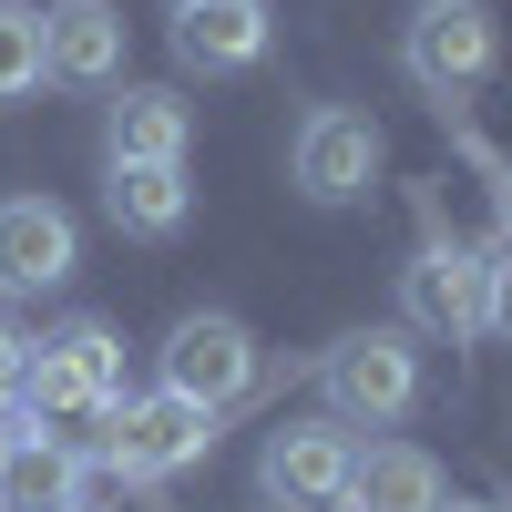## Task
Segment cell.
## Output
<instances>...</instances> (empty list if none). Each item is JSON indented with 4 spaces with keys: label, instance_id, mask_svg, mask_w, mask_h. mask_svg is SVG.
Instances as JSON below:
<instances>
[{
    "label": "cell",
    "instance_id": "obj_1",
    "mask_svg": "<svg viewBox=\"0 0 512 512\" xmlns=\"http://www.w3.org/2000/svg\"><path fill=\"white\" fill-rule=\"evenodd\" d=\"M410 216H420V236H410V267H400V328L472 349V338H482V246L441 216L431 185L410 195Z\"/></svg>",
    "mask_w": 512,
    "mask_h": 512
},
{
    "label": "cell",
    "instance_id": "obj_2",
    "mask_svg": "<svg viewBox=\"0 0 512 512\" xmlns=\"http://www.w3.org/2000/svg\"><path fill=\"white\" fill-rule=\"evenodd\" d=\"M123 400V338L113 318H62L52 338H31V369H21V420L31 431H62L72 420H103Z\"/></svg>",
    "mask_w": 512,
    "mask_h": 512
},
{
    "label": "cell",
    "instance_id": "obj_3",
    "mask_svg": "<svg viewBox=\"0 0 512 512\" xmlns=\"http://www.w3.org/2000/svg\"><path fill=\"white\" fill-rule=\"evenodd\" d=\"M256 379H267V359H256V328L226 318V308H185L175 328H164V349H154V390H175L195 410H236L256 400Z\"/></svg>",
    "mask_w": 512,
    "mask_h": 512
},
{
    "label": "cell",
    "instance_id": "obj_4",
    "mask_svg": "<svg viewBox=\"0 0 512 512\" xmlns=\"http://www.w3.org/2000/svg\"><path fill=\"white\" fill-rule=\"evenodd\" d=\"M318 390H328V420H369V431H390V420L420 410V338L410 328H349L318 359Z\"/></svg>",
    "mask_w": 512,
    "mask_h": 512
},
{
    "label": "cell",
    "instance_id": "obj_5",
    "mask_svg": "<svg viewBox=\"0 0 512 512\" xmlns=\"http://www.w3.org/2000/svg\"><path fill=\"white\" fill-rule=\"evenodd\" d=\"M379 164H390V134H379V113L359 103H308L287 134V185L308 205H359L379 185Z\"/></svg>",
    "mask_w": 512,
    "mask_h": 512
},
{
    "label": "cell",
    "instance_id": "obj_6",
    "mask_svg": "<svg viewBox=\"0 0 512 512\" xmlns=\"http://www.w3.org/2000/svg\"><path fill=\"white\" fill-rule=\"evenodd\" d=\"M492 62H502L492 0H420V11L400 21V72H410L431 103H461L472 82H492Z\"/></svg>",
    "mask_w": 512,
    "mask_h": 512
},
{
    "label": "cell",
    "instance_id": "obj_7",
    "mask_svg": "<svg viewBox=\"0 0 512 512\" xmlns=\"http://www.w3.org/2000/svg\"><path fill=\"white\" fill-rule=\"evenodd\" d=\"M349 420H287L256 451V482H267L277 512H338V482H349Z\"/></svg>",
    "mask_w": 512,
    "mask_h": 512
},
{
    "label": "cell",
    "instance_id": "obj_8",
    "mask_svg": "<svg viewBox=\"0 0 512 512\" xmlns=\"http://www.w3.org/2000/svg\"><path fill=\"white\" fill-rule=\"evenodd\" d=\"M82 267V226L52 195H11L0 205V297H52Z\"/></svg>",
    "mask_w": 512,
    "mask_h": 512
},
{
    "label": "cell",
    "instance_id": "obj_9",
    "mask_svg": "<svg viewBox=\"0 0 512 512\" xmlns=\"http://www.w3.org/2000/svg\"><path fill=\"white\" fill-rule=\"evenodd\" d=\"M123 52H134V31L113 0H41V82L103 93V82H123Z\"/></svg>",
    "mask_w": 512,
    "mask_h": 512
},
{
    "label": "cell",
    "instance_id": "obj_10",
    "mask_svg": "<svg viewBox=\"0 0 512 512\" xmlns=\"http://www.w3.org/2000/svg\"><path fill=\"white\" fill-rule=\"evenodd\" d=\"M277 41L267 0H175V62L185 72H256Z\"/></svg>",
    "mask_w": 512,
    "mask_h": 512
},
{
    "label": "cell",
    "instance_id": "obj_11",
    "mask_svg": "<svg viewBox=\"0 0 512 512\" xmlns=\"http://www.w3.org/2000/svg\"><path fill=\"white\" fill-rule=\"evenodd\" d=\"M451 482L420 441H369L349 451V482H338V512H441Z\"/></svg>",
    "mask_w": 512,
    "mask_h": 512
},
{
    "label": "cell",
    "instance_id": "obj_12",
    "mask_svg": "<svg viewBox=\"0 0 512 512\" xmlns=\"http://www.w3.org/2000/svg\"><path fill=\"white\" fill-rule=\"evenodd\" d=\"M185 144H195L185 93H164V82H123V103L103 113V164H185Z\"/></svg>",
    "mask_w": 512,
    "mask_h": 512
},
{
    "label": "cell",
    "instance_id": "obj_13",
    "mask_svg": "<svg viewBox=\"0 0 512 512\" xmlns=\"http://www.w3.org/2000/svg\"><path fill=\"white\" fill-rule=\"evenodd\" d=\"M103 216H113L123 236H144V246L185 236V216H195L185 164H113V175H103Z\"/></svg>",
    "mask_w": 512,
    "mask_h": 512
},
{
    "label": "cell",
    "instance_id": "obj_14",
    "mask_svg": "<svg viewBox=\"0 0 512 512\" xmlns=\"http://www.w3.org/2000/svg\"><path fill=\"white\" fill-rule=\"evenodd\" d=\"M62 502H82V441L21 431L0 451V512H62Z\"/></svg>",
    "mask_w": 512,
    "mask_h": 512
},
{
    "label": "cell",
    "instance_id": "obj_15",
    "mask_svg": "<svg viewBox=\"0 0 512 512\" xmlns=\"http://www.w3.org/2000/svg\"><path fill=\"white\" fill-rule=\"evenodd\" d=\"M41 93V11L31 0H0V103Z\"/></svg>",
    "mask_w": 512,
    "mask_h": 512
},
{
    "label": "cell",
    "instance_id": "obj_16",
    "mask_svg": "<svg viewBox=\"0 0 512 512\" xmlns=\"http://www.w3.org/2000/svg\"><path fill=\"white\" fill-rule=\"evenodd\" d=\"M431 113L451 123V134H461V144H472V164H482V175H492V216H502V236H512V154H502V144H482V134H472V123H461V103H431Z\"/></svg>",
    "mask_w": 512,
    "mask_h": 512
},
{
    "label": "cell",
    "instance_id": "obj_17",
    "mask_svg": "<svg viewBox=\"0 0 512 512\" xmlns=\"http://www.w3.org/2000/svg\"><path fill=\"white\" fill-rule=\"evenodd\" d=\"M482 328H492L502 349H512V236L482 256Z\"/></svg>",
    "mask_w": 512,
    "mask_h": 512
},
{
    "label": "cell",
    "instance_id": "obj_18",
    "mask_svg": "<svg viewBox=\"0 0 512 512\" xmlns=\"http://www.w3.org/2000/svg\"><path fill=\"white\" fill-rule=\"evenodd\" d=\"M21 369H31V338L0 318V400H21Z\"/></svg>",
    "mask_w": 512,
    "mask_h": 512
},
{
    "label": "cell",
    "instance_id": "obj_19",
    "mask_svg": "<svg viewBox=\"0 0 512 512\" xmlns=\"http://www.w3.org/2000/svg\"><path fill=\"white\" fill-rule=\"evenodd\" d=\"M21 431H31V420H21V400H0V451H11Z\"/></svg>",
    "mask_w": 512,
    "mask_h": 512
},
{
    "label": "cell",
    "instance_id": "obj_20",
    "mask_svg": "<svg viewBox=\"0 0 512 512\" xmlns=\"http://www.w3.org/2000/svg\"><path fill=\"white\" fill-rule=\"evenodd\" d=\"M441 512H512L502 492H472V502H441Z\"/></svg>",
    "mask_w": 512,
    "mask_h": 512
},
{
    "label": "cell",
    "instance_id": "obj_21",
    "mask_svg": "<svg viewBox=\"0 0 512 512\" xmlns=\"http://www.w3.org/2000/svg\"><path fill=\"white\" fill-rule=\"evenodd\" d=\"M62 512H93V502H62Z\"/></svg>",
    "mask_w": 512,
    "mask_h": 512
}]
</instances>
